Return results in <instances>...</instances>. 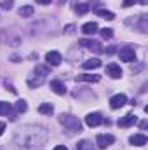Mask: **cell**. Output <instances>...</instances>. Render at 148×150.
Wrapping results in <instances>:
<instances>
[{
    "instance_id": "obj_7",
    "label": "cell",
    "mask_w": 148,
    "mask_h": 150,
    "mask_svg": "<svg viewBox=\"0 0 148 150\" xmlns=\"http://www.w3.org/2000/svg\"><path fill=\"white\" fill-rule=\"evenodd\" d=\"M85 124H87L89 127H96V126L103 124V117H101V113H98V112L89 113V115L85 117Z\"/></svg>"
},
{
    "instance_id": "obj_11",
    "label": "cell",
    "mask_w": 148,
    "mask_h": 150,
    "mask_svg": "<svg viewBox=\"0 0 148 150\" xmlns=\"http://www.w3.org/2000/svg\"><path fill=\"white\" fill-rule=\"evenodd\" d=\"M80 45H87L89 49H92V51H96V52H105V49L101 47V44L96 42V40H87V38H84V40H80Z\"/></svg>"
},
{
    "instance_id": "obj_3",
    "label": "cell",
    "mask_w": 148,
    "mask_h": 150,
    "mask_svg": "<svg viewBox=\"0 0 148 150\" xmlns=\"http://www.w3.org/2000/svg\"><path fill=\"white\" fill-rule=\"evenodd\" d=\"M59 122L65 126V127H68L70 129V133H75V131H80V122H78V119H75L73 115H61L59 117Z\"/></svg>"
},
{
    "instance_id": "obj_6",
    "label": "cell",
    "mask_w": 148,
    "mask_h": 150,
    "mask_svg": "<svg viewBox=\"0 0 148 150\" xmlns=\"http://www.w3.org/2000/svg\"><path fill=\"white\" fill-rule=\"evenodd\" d=\"M113 142H115V138H113L111 134H98V136H96V145H98L99 149L110 147Z\"/></svg>"
},
{
    "instance_id": "obj_2",
    "label": "cell",
    "mask_w": 148,
    "mask_h": 150,
    "mask_svg": "<svg viewBox=\"0 0 148 150\" xmlns=\"http://www.w3.org/2000/svg\"><path fill=\"white\" fill-rule=\"evenodd\" d=\"M47 74H49V70H47L45 67H37L33 77H30V79H28V86H30V87L42 86V84H44V80H45V75H47Z\"/></svg>"
},
{
    "instance_id": "obj_22",
    "label": "cell",
    "mask_w": 148,
    "mask_h": 150,
    "mask_svg": "<svg viewBox=\"0 0 148 150\" xmlns=\"http://www.w3.org/2000/svg\"><path fill=\"white\" fill-rule=\"evenodd\" d=\"M73 11L77 14H85V12L89 11V5H87V4H77L73 7Z\"/></svg>"
},
{
    "instance_id": "obj_21",
    "label": "cell",
    "mask_w": 148,
    "mask_h": 150,
    "mask_svg": "<svg viewBox=\"0 0 148 150\" xmlns=\"http://www.w3.org/2000/svg\"><path fill=\"white\" fill-rule=\"evenodd\" d=\"M14 108H16V112H18V113H23V112H26L28 105H26V101H25V100H19V101H16Z\"/></svg>"
},
{
    "instance_id": "obj_14",
    "label": "cell",
    "mask_w": 148,
    "mask_h": 150,
    "mask_svg": "<svg viewBox=\"0 0 148 150\" xmlns=\"http://www.w3.org/2000/svg\"><path fill=\"white\" fill-rule=\"evenodd\" d=\"M99 67H101V61L98 58H92V59H87L85 63H82V68L84 70H96Z\"/></svg>"
},
{
    "instance_id": "obj_28",
    "label": "cell",
    "mask_w": 148,
    "mask_h": 150,
    "mask_svg": "<svg viewBox=\"0 0 148 150\" xmlns=\"http://www.w3.org/2000/svg\"><path fill=\"white\" fill-rule=\"evenodd\" d=\"M4 131H5V124H4V122H0V136L4 134Z\"/></svg>"
},
{
    "instance_id": "obj_26",
    "label": "cell",
    "mask_w": 148,
    "mask_h": 150,
    "mask_svg": "<svg viewBox=\"0 0 148 150\" xmlns=\"http://www.w3.org/2000/svg\"><path fill=\"white\" fill-rule=\"evenodd\" d=\"M138 0H124V7H131V5H134Z\"/></svg>"
},
{
    "instance_id": "obj_20",
    "label": "cell",
    "mask_w": 148,
    "mask_h": 150,
    "mask_svg": "<svg viewBox=\"0 0 148 150\" xmlns=\"http://www.w3.org/2000/svg\"><path fill=\"white\" fill-rule=\"evenodd\" d=\"M12 112V107L7 101H0V115H9Z\"/></svg>"
},
{
    "instance_id": "obj_25",
    "label": "cell",
    "mask_w": 148,
    "mask_h": 150,
    "mask_svg": "<svg viewBox=\"0 0 148 150\" xmlns=\"http://www.w3.org/2000/svg\"><path fill=\"white\" fill-rule=\"evenodd\" d=\"M101 37L103 38H111L113 37V30H111V28H103V30H101Z\"/></svg>"
},
{
    "instance_id": "obj_30",
    "label": "cell",
    "mask_w": 148,
    "mask_h": 150,
    "mask_svg": "<svg viewBox=\"0 0 148 150\" xmlns=\"http://www.w3.org/2000/svg\"><path fill=\"white\" fill-rule=\"evenodd\" d=\"M140 2H141L143 5H147V2H148V0H140Z\"/></svg>"
},
{
    "instance_id": "obj_27",
    "label": "cell",
    "mask_w": 148,
    "mask_h": 150,
    "mask_svg": "<svg viewBox=\"0 0 148 150\" xmlns=\"http://www.w3.org/2000/svg\"><path fill=\"white\" fill-rule=\"evenodd\" d=\"M52 0H37V4H40V5H47V4H51Z\"/></svg>"
},
{
    "instance_id": "obj_19",
    "label": "cell",
    "mask_w": 148,
    "mask_h": 150,
    "mask_svg": "<svg viewBox=\"0 0 148 150\" xmlns=\"http://www.w3.org/2000/svg\"><path fill=\"white\" fill-rule=\"evenodd\" d=\"M96 14L101 16V18H105V19H113L115 18V14L110 12V11H106V9H96Z\"/></svg>"
},
{
    "instance_id": "obj_18",
    "label": "cell",
    "mask_w": 148,
    "mask_h": 150,
    "mask_svg": "<svg viewBox=\"0 0 148 150\" xmlns=\"http://www.w3.org/2000/svg\"><path fill=\"white\" fill-rule=\"evenodd\" d=\"M18 12H19V16L28 18V16H32V14H33V7H32V5H23Z\"/></svg>"
},
{
    "instance_id": "obj_23",
    "label": "cell",
    "mask_w": 148,
    "mask_h": 150,
    "mask_svg": "<svg viewBox=\"0 0 148 150\" xmlns=\"http://www.w3.org/2000/svg\"><path fill=\"white\" fill-rule=\"evenodd\" d=\"M77 150H92V145H91L89 142L82 140V142H78V143H77Z\"/></svg>"
},
{
    "instance_id": "obj_16",
    "label": "cell",
    "mask_w": 148,
    "mask_h": 150,
    "mask_svg": "<svg viewBox=\"0 0 148 150\" xmlns=\"http://www.w3.org/2000/svg\"><path fill=\"white\" fill-rule=\"evenodd\" d=\"M99 75H77V80H80V82H99Z\"/></svg>"
},
{
    "instance_id": "obj_15",
    "label": "cell",
    "mask_w": 148,
    "mask_h": 150,
    "mask_svg": "<svg viewBox=\"0 0 148 150\" xmlns=\"http://www.w3.org/2000/svg\"><path fill=\"white\" fill-rule=\"evenodd\" d=\"M82 32H84L85 35H92V33H96V32H98V25H96L94 21H91V23H85V25L82 26Z\"/></svg>"
},
{
    "instance_id": "obj_17",
    "label": "cell",
    "mask_w": 148,
    "mask_h": 150,
    "mask_svg": "<svg viewBox=\"0 0 148 150\" xmlns=\"http://www.w3.org/2000/svg\"><path fill=\"white\" fill-rule=\"evenodd\" d=\"M38 112L44 113V115H51V113L54 112V107H52L51 103H42V105L38 107Z\"/></svg>"
},
{
    "instance_id": "obj_9",
    "label": "cell",
    "mask_w": 148,
    "mask_h": 150,
    "mask_svg": "<svg viewBox=\"0 0 148 150\" xmlns=\"http://www.w3.org/2000/svg\"><path fill=\"white\" fill-rule=\"evenodd\" d=\"M45 61H47L49 65H52V67H58V65L63 61V58H61V54H59V52L51 51V52H47V54H45Z\"/></svg>"
},
{
    "instance_id": "obj_4",
    "label": "cell",
    "mask_w": 148,
    "mask_h": 150,
    "mask_svg": "<svg viewBox=\"0 0 148 150\" xmlns=\"http://www.w3.org/2000/svg\"><path fill=\"white\" fill-rule=\"evenodd\" d=\"M118 56H120V61H125V63H131V61L136 59V52H134L132 47H122Z\"/></svg>"
},
{
    "instance_id": "obj_29",
    "label": "cell",
    "mask_w": 148,
    "mask_h": 150,
    "mask_svg": "<svg viewBox=\"0 0 148 150\" xmlns=\"http://www.w3.org/2000/svg\"><path fill=\"white\" fill-rule=\"evenodd\" d=\"M52 150H68V149H66L65 145H58V147H54Z\"/></svg>"
},
{
    "instance_id": "obj_1",
    "label": "cell",
    "mask_w": 148,
    "mask_h": 150,
    "mask_svg": "<svg viewBox=\"0 0 148 150\" xmlns=\"http://www.w3.org/2000/svg\"><path fill=\"white\" fill-rule=\"evenodd\" d=\"M47 140V131L44 127H26L18 133V143L25 150H35L42 147V143Z\"/></svg>"
},
{
    "instance_id": "obj_24",
    "label": "cell",
    "mask_w": 148,
    "mask_h": 150,
    "mask_svg": "<svg viewBox=\"0 0 148 150\" xmlns=\"http://www.w3.org/2000/svg\"><path fill=\"white\" fill-rule=\"evenodd\" d=\"M12 4H14V0H0V7L5 9V11H9L12 7Z\"/></svg>"
},
{
    "instance_id": "obj_5",
    "label": "cell",
    "mask_w": 148,
    "mask_h": 150,
    "mask_svg": "<svg viewBox=\"0 0 148 150\" xmlns=\"http://www.w3.org/2000/svg\"><path fill=\"white\" fill-rule=\"evenodd\" d=\"M125 103H127V96H125V94H115V96L110 98V107L113 108V110L122 108Z\"/></svg>"
},
{
    "instance_id": "obj_12",
    "label": "cell",
    "mask_w": 148,
    "mask_h": 150,
    "mask_svg": "<svg viewBox=\"0 0 148 150\" xmlns=\"http://www.w3.org/2000/svg\"><path fill=\"white\" fill-rule=\"evenodd\" d=\"M51 89H52L56 94H59V96L66 94V86H65L61 80H51Z\"/></svg>"
},
{
    "instance_id": "obj_13",
    "label": "cell",
    "mask_w": 148,
    "mask_h": 150,
    "mask_svg": "<svg viewBox=\"0 0 148 150\" xmlns=\"http://www.w3.org/2000/svg\"><path fill=\"white\" fill-rule=\"evenodd\" d=\"M129 143L132 147H143V145H147V136L145 134H132L129 138Z\"/></svg>"
},
{
    "instance_id": "obj_10",
    "label": "cell",
    "mask_w": 148,
    "mask_h": 150,
    "mask_svg": "<svg viewBox=\"0 0 148 150\" xmlns=\"http://www.w3.org/2000/svg\"><path fill=\"white\" fill-rule=\"evenodd\" d=\"M106 75H110L111 79H120V77H122V68H120V65L110 63V65L106 67Z\"/></svg>"
},
{
    "instance_id": "obj_8",
    "label": "cell",
    "mask_w": 148,
    "mask_h": 150,
    "mask_svg": "<svg viewBox=\"0 0 148 150\" xmlns=\"http://www.w3.org/2000/svg\"><path fill=\"white\" fill-rule=\"evenodd\" d=\"M138 122V117L134 115V113H127V115H124L122 119H118V126L120 127H129V126H134Z\"/></svg>"
}]
</instances>
